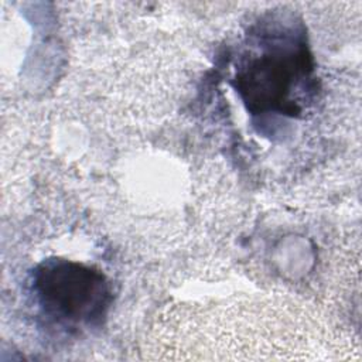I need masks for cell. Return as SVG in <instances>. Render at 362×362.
Masks as SVG:
<instances>
[{
	"instance_id": "obj_1",
	"label": "cell",
	"mask_w": 362,
	"mask_h": 362,
	"mask_svg": "<svg viewBox=\"0 0 362 362\" xmlns=\"http://www.w3.org/2000/svg\"><path fill=\"white\" fill-rule=\"evenodd\" d=\"M313 57L303 41L291 38L252 55L238 68L233 86L253 115L298 116L300 95L313 81Z\"/></svg>"
},
{
	"instance_id": "obj_2",
	"label": "cell",
	"mask_w": 362,
	"mask_h": 362,
	"mask_svg": "<svg viewBox=\"0 0 362 362\" xmlns=\"http://www.w3.org/2000/svg\"><path fill=\"white\" fill-rule=\"evenodd\" d=\"M33 283L44 313L71 324H99L112 301L106 277L99 270L72 260L42 262L34 272Z\"/></svg>"
}]
</instances>
